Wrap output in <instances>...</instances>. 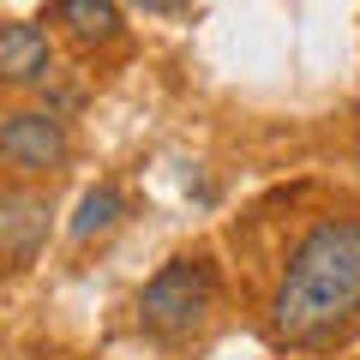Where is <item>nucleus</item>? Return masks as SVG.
<instances>
[{
  "instance_id": "nucleus-1",
  "label": "nucleus",
  "mask_w": 360,
  "mask_h": 360,
  "mask_svg": "<svg viewBox=\"0 0 360 360\" xmlns=\"http://www.w3.org/2000/svg\"><path fill=\"white\" fill-rule=\"evenodd\" d=\"M360 324V217H324L295 240L276 295L270 336L288 348H324Z\"/></svg>"
},
{
  "instance_id": "nucleus-2",
  "label": "nucleus",
  "mask_w": 360,
  "mask_h": 360,
  "mask_svg": "<svg viewBox=\"0 0 360 360\" xmlns=\"http://www.w3.org/2000/svg\"><path fill=\"white\" fill-rule=\"evenodd\" d=\"M210 307H217L210 258H168L139 295V324L150 336H162V342H174V336H193Z\"/></svg>"
},
{
  "instance_id": "nucleus-3",
  "label": "nucleus",
  "mask_w": 360,
  "mask_h": 360,
  "mask_svg": "<svg viewBox=\"0 0 360 360\" xmlns=\"http://www.w3.org/2000/svg\"><path fill=\"white\" fill-rule=\"evenodd\" d=\"M66 127L49 108H18V115H0V162L18 168V174H54L66 162Z\"/></svg>"
},
{
  "instance_id": "nucleus-4",
  "label": "nucleus",
  "mask_w": 360,
  "mask_h": 360,
  "mask_svg": "<svg viewBox=\"0 0 360 360\" xmlns=\"http://www.w3.org/2000/svg\"><path fill=\"white\" fill-rule=\"evenodd\" d=\"M49 193H37V186H0V264H37L42 240H49Z\"/></svg>"
},
{
  "instance_id": "nucleus-5",
  "label": "nucleus",
  "mask_w": 360,
  "mask_h": 360,
  "mask_svg": "<svg viewBox=\"0 0 360 360\" xmlns=\"http://www.w3.org/2000/svg\"><path fill=\"white\" fill-rule=\"evenodd\" d=\"M54 72V49H49V30L37 25H0V84H42Z\"/></svg>"
},
{
  "instance_id": "nucleus-6",
  "label": "nucleus",
  "mask_w": 360,
  "mask_h": 360,
  "mask_svg": "<svg viewBox=\"0 0 360 360\" xmlns=\"http://www.w3.org/2000/svg\"><path fill=\"white\" fill-rule=\"evenodd\" d=\"M54 25L78 49H108L127 30V13H120V0H54Z\"/></svg>"
},
{
  "instance_id": "nucleus-7",
  "label": "nucleus",
  "mask_w": 360,
  "mask_h": 360,
  "mask_svg": "<svg viewBox=\"0 0 360 360\" xmlns=\"http://www.w3.org/2000/svg\"><path fill=\"white\" fill-rule=\"evenodd\" d=\"M120 217H127V198H120L115 180H103V186H90V193L78 198V217L66 222V234H72V240H90V234H108Z\"/></svg>"
},
{
  "instance_id": "nucleus-8",
  "label": "nucleus",
  "mask_w": 360,
  "mask_h": 360,
  "mask_svg": "<svg viewBox=\"0 0 360 360\" xmlns=\"http://www.w3.org/2000/svg\"><path fill=\"white\" fill-rule=\"evenodd\" d=\"M120 6H132V13H150V18H174V13H186L193 0H120Z\"/></svg>"
},
{
  "instance_id": "nucleus-9",
  "label": "nucleus",
  "mask_w": 360,
  "mask_h": 360,
  "mask_svg": "<svg viewBox=\"0 0 360 360\" xmlns=\"http://www.w3.org/2000/svg\"><path fill=\"white\" fill-rule=\"evenodd\" d=\"M354 168H360V144H354Z\"/></svg>"
}]
</instances>
